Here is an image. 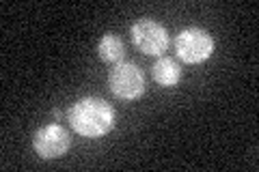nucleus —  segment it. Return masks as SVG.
Wrapping results in <instances>:
<instances>
[{"mask_svg": "<svg viewBox=\"0 0 259 172\" xmlns=\"http://www.w3.org/2000/svg\"><path fill=\"white\" fill-rule=\"evenodd\" d=\"M71 129L82 138H102L112 132L117 123L115 108L102 97H82L71 103L67 112Z\"/></svg>", "mask_w": 259, "mask_h": 172, "instance_id": "f257e3e1", "label": "nucleus"}, {"mask_svg": "<svg viewBox=\"0 0 259 172\" xmlns=\"http://www.w3.org/2000/svg\"><path fill=\"white\" fill-rule=\"evenodd\" d=\"M108 86L115 97L125 101H134L145 95L147 80L139 65L134 63H117L108 73Z\"/></svg>", "mask_w": 259, "mask_h": 172, "instance_id": "f03ea898", "label": "nucleus"}, {"mask_svg": "<svg viewBox=\"0 0 259 172\" xmlns=\"http://www.w3.org/2000/svg\"><path fill=\"white\" fill-rule=\"evenodd\" d=\"M175 52L188 65L203 63L214 54V37L205 28H199V26L184 28L175 37Z\"/></svg>", "mask_w": 259, "mask_h": 172, "instance_id": "7ed1b4c3", "label": "nucleus"}, {"mask_svg": "<svg viewBox=\"0 0 259 172\" xmlns=\"http://www.w3.org/2000/svg\"><path fill=\"white\" fill-rule=\"evenodd\" d=\"M130 37L139 52L147 56H164L168 47V30L151 18H141L132 24Z\"/></svg>", "mask_w": 259, "mask_h": 172, "instance_id": "20e7f679", "label": "nucleus"}, {"mask_svg": "<svg viewBox=\"0 0 259 172\" xmlns=\"http://www.w3.org/2000/svg\"><path fill=\"white\" fill-rule=\"evenodd\" d=\"M71 138L67 129L61 127L59 123H50V125L39 127L35 136H32V149L41 159H59L69 151Z\"/></svg>", "mask_w": 259, "mask_h": 172, "instance_id": "39448f33", "label": "nucleus"}, {"mask_svg": "<svg viewBox=\"0 0 259 172\" xmlns=\"http://www.w3.org/2000/svg\"><path fill=\"white\" fill-rule=\"evenodd\" d=\"M151 76L160 86L173 88V86L180 84V80H182V67H180V63H177L175 59L160 56V59L153 63V67H151Z\"/></svg>", "mask_w": 259, "mask_h": 172, "instance_id": "423d86ee", "label": "nucleus"}, {"mask_svg": "<svg viewBox=\"0 0 259 172\" xmlns=\"http://www.w3.org/2000/svg\"><path fill=\"white\" fill-rule=\"evenodd\" d=\"M97 54H100V59L104 63H121V59H123L125 54V45L123 41H121L119 35H115V32H106L100 41H97Z\"/></svg>", "mask_w": 259, "mask_h": 172, "instance_id": "0eeeda50", "label": "nucleus"}]
</instances>
